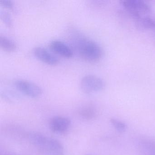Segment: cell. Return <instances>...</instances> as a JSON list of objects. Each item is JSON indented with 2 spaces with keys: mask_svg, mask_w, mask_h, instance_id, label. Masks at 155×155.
<instances>
[{
  "mask_svg": "<svg viewBox=\"0 0 155 155\" xmlns=\"http://www.w3.org/2000/svg\"><path fill=\"white\" fill-rule=\"evenodd\" d=\"M29 140L44 155H64V149L61 142L53 138L38 132L28 135Z\"/></svg>",
  "mask_w": 155,
  "mask_h": 155,
  "instance_id": "obj_1",
  "label": "cell"
},
{
  "mask_svg": "<svg viewBox=\"0 0 155 155\" xmlns=\"http://www.w3.org/2000/svg\"><path fill=\"white\" fill-rule=\"evenodd\" d=\"M74 44L79 55L86 61H98L103 55L101 46L96 41L87 38L79 37L75 38Z\"/></svg>",
  "mask_w": 155,
  "mask_h": 155,
  "instance_id": "obj_2",
  "label": "cell"
},
{
  "mask_svg": "<svg viewBox=\"0 0 155 155\" xmlns=\"http://www.w3.org/2000/svg\"><path fill=\"white\" fill-rule=\"evenodd\" d=\"M121 3L127 12L134 19L148 16L151 12L149 4L143 0H123Z\"/></svg>",
  "mask_w": 155,
  "mask_h": 155,
  "instance_id": "obj_3",
  "label": "cell"
},
{
  "mask_svg": "<svg viewBox=\"0 0 155 155\" xmlns=\"http://www.w3.org/2000/svg\"><path fill=\"white\" fill-rule=\"evenodd\" d=\"M105 87V82L103 79L96 75H86L81 80V89L86 94H91L101 91Z\"/></svg>",
  "mask_w": 155,
  "mask_h": 155,
  "instance_id": "obj_4",
  "label": "cell"
},
{
  "mask_svg": "<svg viewBox=\"0 0 155 155\" xmlns=\"http://www.w3.org/2000/svg\"><path fill=\"white\" fill-rule=\"evenodd\" d=\"M14 85L18 90L31 98H38L41 96L42 90L37 84L23 79L16 80Z\"/></svg>",
  "mask_w": 155,
  "mask_h": 155,
  "instance_id": "obj_5",
  "label": "cell"
},
{
  "mask_svg": "<svg viewBox=\"0 0 155 155\" xmlns=\"http://www.w3.org/2000/svg\"><path fill=\"white\" fill-rule=\"evenodd\" d=\"M71 121L67 117L55 116L51 119L49 127L53 132L62 134L67 132L70 127Z\"/></svg>",
  "mask_w": 155,
  "mask_h": 155,
  "instance_id": "obj_6",
  "label": "cell"
},
{
  "mask_svg": "<svg viewBox=\"0 0 155 155\" xmlns=\"http://www.w3.org/2000/svg\"><path fill=\"white\" fill-rule=\"evenodd\" d=\"M33 53L36 58L48 65H56L59 62L57 56L43 47H36L33 50Z\"/></svg>",
  "mask_w": 155,
  "mask_h": 155,
  "instance_id": "obj_7",
  "label": "cell"
},
{
  "mask_svg": "<svg viewBox=\"0 0 155 155\" xmlns=\"http://www.w3.org/2000/svg\"><path fill=\"white\" fill-rule=\"evenodd\" d=\"M50 48L57 54L66 58H71L73 56L72 50L68 45L61 41L55 40L51 41Z\"/></svg>",
  "mask_w": 155,
  "mask_h": 155,
  "instance_id": "obj_8",
  "label": "cell"
},
{
  "mask_svg": "<svg viewBox=\"0 0 155 155\" xmlns=\"http://www.w3.org/2000/svg\"><path fill=\"white\" fill-rule=\"evenodd\" d=\"M136 26L138 28L142 30L154 29L155 27V19L148 16L140 17L135 19Z\"/></svg>",
  "mask_w": 155,
  "mask_h": 155,
  "instance_id": "obj_9",
  "label": "cell"
},
{
  "mask_svg": "<svg viewBox=\"0 0 155 155\" xmlns=\"http://www.w3.org/2000/svg\"><path fill=\"white\" fill-rule=\"evenodd\" d=\"M79 114L82 118L90 120L96 117L97 113L94 107L91 105H87L81 109Z\"/></svg>",
  "mask_w": 155,
  "mask_h": 155,
  "instance_id": "obj_10",
  "label": "cell"
},
{
  "mask_svg": "<svg viewBox=\"0 0 155 155\" xmlns=\"http://www.w3.org/2000/svg\"><path fill=\"white\" fill-rule=\"evenodd\" d=\"M0 47L7 52H13L17 49V45L14 41L2 36H0Z\"/></svg>",
  "mask_w": 155,
  "mask_h": 155,
  "instance_id": "obj_11",
  "label": "cell"
},
{
  "mask_svg": "<svg viewBox=\"0 0 155 155\" xmlns=\"http://www.w3.org/2000/svg\"><path fill=\"white\" fill-rule=\"evenodd\" d=\"M110 122L113 127L116 128L117 131L120 132H123L127 129V125L124 122L116 119L111 118Z\"/></svg>",
  "mask_w": 155,
  "mask_h": 155,
  "instance_id": "obj_12",
  "label": "cell"
},
{
  "mask_svg": "<svg viewBox=\"0 0 155 155\" xmlns=\"http://www.w3.org/2000/svg\"><path fill=\"white\" fill-rule=\"evenodd\" d=\"M1 16L2 19L7 26L9 27H11L12 26V21L10 15L6 12H1Z\"/></svg>",
  "mask_w": 155,
  "mask_h": 155,
  "instance_id": "obj_13",
  "label": "cell"
},
{
  "mask_svg": "<svg viewBox=\"0 0 155 155\" xmlns=\"http://www.w3.org/2000/svg\"><path fill=\"white\" fill-rule=\"evenodd\" d=\"M0 3L2 6L7 8L13 10L14 9V5L12 2L10 0H1Z\"/></svg>",
  "mask_w": 155,
  "mask_h": 155,
  "instance_id": "obj_14",
  "label": "cell"
},
{
  "mask_svg": "<svg viewBox=\"0 0 155 155\" xmlns=\"http://www.w3.org/2000/svg\"><path fill=\"white\" fill-rule=\"evenodd\" d=\"M89 155V154H87V155Z\"/></svg>",
  "mask_w": 155,
  "mask_h": 155,
  "instance_id": "obj_15",
  "label": "cell"
},
{
  "mask_svg": "<svg viewBox=\"0 0 155 155\" xmlns=\"http://www.w3.org/2000/svg\"><path fill=\"white\" fill-rule=\"evenodd\" d=\"M154 29H155V28H154Z\"/></svg>",
  "mask_w": 155,
  "mask_h": 155,
  "instance_id": "obj_16",
  "label": "cell"
}]
</instances>
